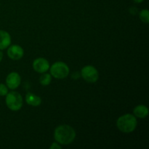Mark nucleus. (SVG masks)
<instances>
[{"mask_svg": "<svg viewBox=\"0 0 149 149\" xmlns=\"http://www.w3.org/2000/svg\"><path fill=\"white\" fill-rule=\"evenodd\" d=\"M70 72L69 67L66 63L58 61L52 64L50 67V74L58 79H63L66 78Z\"/></svg>", "mask_w": 149, "mask_h": 149, "instance_id": "4", "label": "nucleus"}, {"mask_svg": "<svg viewBox=\"0 0 149 149\" xmlns=\"http://www.w3.org/2000/svg\"><path fill=\"white\" fill-rule=\"evenodd\" d=\"M26 101L30 106H39L42 103V99L39 96L36 95L33 93H29L26 95Z\"/></svg>", "mask_w": 149, "mask_h": 149, "instance_id": "11", "label": "nucleus"}, {"mask_svg": "<svg viewBox=\"0 0 149 149\" xmlns=\"http://www.w3.org/2000/svg\"><path fill=\"white\" fill-rule=\"evenodd\" d=\"M24 55V50L20 46L17 45H11L7 49V55L13 61H18L21 59Z\"/></svg>", "mask_w": 149, "mask_h": 149, "instance_id": "6", "label": "nucleus"}, {"mask_svg": "<svg viewBox=\"0 0 149 149\" xmlns=\"http://www.w3.org/2000/svg\"><path fill=\"white\" fill-rule=\"evenodd\" d=\"M51 81H52V76L50 74H46V73H43L39 77V82L43 86H47L50 84Z\"/></svg>", "mask_w": 149, "mask_h": 149, "instance_id": "12", "label": "nucleus"}, {"mask_svg": "<svg viewBox=\"0 0 149 149\" xmlns=\"http://www.w3.org/2000/svg\"><path fill=\"white\" fill-rule=\"evenodd\" d=\"M5 103L10 110L13 111H19L23 106V98L17 92H10L6 95Z\"/></svg>", "mask_w": 149, "mask_h": 149, "instance_id": "3", "label": "nucleus"}, {"mask_svg": "<svg viewBox=\"0 0 149 149\" xmlns=\"http://www.w3.org/2000/svg\"><path fill=\"white\" fill-rule=\"evenodd\" d=\"M33 68L35 71L39 74L47 72L49 69V63L47 60L44 58H39L33 62Z\"/></svg>", "mask_w": 149, "mask_h": 149, "instance_id": "7", "label": "nucleus"}, {"mask_svg": "<svg viewBox=\"0 0 149 149\" xmlns=\"http://www.w3.org/2000/svg\"><path fill=\"white\" fill-rule=\"evenodd\" d=\"M81 76L84 81L89 83H95L98 80L99 74L93 65H85L81 71Z\"/></svg>", "mask_w": 149, "mask_h": 149, "instance_id": "5", "label": "nucleus"}, {"mask_svg": "<svg viewBox=\"0 0 149 149\" xmlns=\"http://www.w3.org/2000/svg\"><path fill=\"white\" fill-rule=\"evenodd\" d=\"M11 44V36L10 33L4 30H0V50L5 49Z\"/></svg>", "mask_w": 149, "mask_h": 149, "instance_id": "9", "label": "nucleus"}, {"mask_svg": "<svg viewBox=\"0 0 149 149\" xmlns=\"http://www.w3.org/2000/svg\"><path fill=\"white\" fill-rule=\"evenodd\" d=\"M134 116L140 119H144L148 115V109L144 105H138L133 110Z\"/></svg>", "mask_w": 149, "mask_h": 149, "instance_id": "10", "label": "nucleus"}, {"mask_svg": "<svg viewBox=\"0 0 149 149\" xmlns=\"http://www.w3.org/2000/svg\"><path fill=\"white\" fill-rule=\"evenodd\" d=\"M133 1L136 3H141V2H143L144 0H133Z\"/></svg>", "mask_w": 149, "mask_h": 149, "instance_id": "17", "label": "nucleus"}, {"mask_svg": "<svg viewBox=\"0 0 149 149\" xmlns=\"http://www.w3.org/2000/svg\"><path fill=\"white\" fill-rule=\"evenodd\" d=\"M139 17L141 21L145 23H149V12L147 9L142 10L139 13Z\"/></svg>", "mask_w": 149, "mask_h": 149, "instance_id": "13", "label": "nucleus"}, {"mask_svg": "<svg viewBox=\"0 0 149 149\" xmlns=\"http://www.w3.org/2000/svg\"><path fill=\"white\" fill-rule=\"evenodd\" d=\"M8 93V87L5 84L0 83V96H5Z\"/></svg>", "mask_w": 149, "mask_h": 149, "instance_id": "14", "label": "nucleus"}, {"mask_svg": "<svg viewBox=\"0 0 149 149\" xmlns=\"http://www.w3.org/2000/svg\"><path fill=\"white\" fill-rule=\"evenodd\" d=\"M75 130L68 125H62L57 127L54 132V138L57 143L61 145H69L76 138Z\"/></svg>", "mask_w": 149, "mask_h": 149, "instance_id": "1", "label": "nucleus"}, {"mask_svg": "<svg viewBox=\"0 0 149 149\" xmlns=\"http://www.w3.org/2000/svg\"><path fill=\"white\" fill-rule=\"evenodd\" d=\"M21 82V78L17 72H12L7 75L6 78V84L10 90H15Z\"/></svg>", "mask_w": 149, "mask_h": 149, "instance_id": "8", "label": "nucleus"}, {"mask_svg": "<svg viewBox=\"0 0 149 149\" xmlns=\"http://www.w3.org/2000/svg\"><path fill=\"white\" fill-rule=\"evenodd\" d=\"M2 59H3V53L0 51V62L2 61Z\"/></svg>", "mask_w": 149, "mask_h": 149, "instance_id": "16", "label": "nucleus"}, {"mask_svg": "<svg viewBox=\"0 0 149 149\" xmlns=\"http://www.w3.org/2000/svg\"><path fill=\"white\" fill-rule=\"evenodd\" d=\"M51 149H55V148H61V146L59 145V143H53L52 144V146H50V147H49Z\"/></svg>", "mask_w": 149, "mask_h": 149, "instance_id": "15", "label": "nucleus"}, {"mask_svg": "<svg viewBox=\"0 0 149 149\" xmlns=\"http://www.w3.org/2000/svg\"><path fill=\"white\" fill-rule=\"evenodd\" d=\"M137 119L131 113H126L118 118L116 126L118 129L124 133H130L136 129Z\"/></svg>", "mask_w": 149, "mask_h": 149, "instance_id": "2", "label": "nucleus"}]
</instances>
